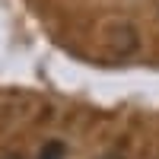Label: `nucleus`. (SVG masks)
Instances as JSON below:
<instances>
[{"label": "nucleus", "instance_id": "obj_1", "mask_svg": "<svg viewBox=\"0 0 159 159\" xmlns=\"http://www.w3.org/2000/svg\"><path fill=\"white\" fill-rule=\"evenodd\" d=\"M38 159H64V143H57V140H51L48 147L42 150V156Z\"/></svg>", "mask_w": 159, "mask_h": 159}, {"label": "nucleus", "instance_id": "obj_2", "mask_svg": "<svg viewBox=\"0 0 159 159\" xmlns=\"http://www.w3.org/2000/svg\"><path fill=\"white\" fill-rule=\"evenodd\" d=\"M3 159H19V156H3Z\"/></svg>", "mask_w": 159, "mask_h": 159}]
</instances>
